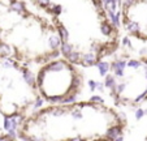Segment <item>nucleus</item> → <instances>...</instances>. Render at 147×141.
<instances>
[{
	"label": "nucleus",
	"mask_w": 147,
	"mask_h": 141,
	"mask_svg": "<svg viewBox=\"0 0 147 141\" xmlns=\"http://www.w3.org/2000/svg\"><path fill=\"white\" fill-rule=\"evenodd\" d=\"M60 35V55L78 67H95L119 48L120 31L103 0H31Z\"/></svg>",
	"instance_id": "1"
},
{
	"label": "nucleus",
	"mask_w": 147,
	"mask_h": 141,
	"mask_svg": "<svg viewBox=\"0 0 147 141\" xmlns=\"http://www.w3.org/2000/svg\"><path fill=\"white\" fill-rule=\"evenodd\" d=\"M126 118L98 101L52 103L24 119L18 136L26 141H113L122 137Z\"/></svg>",
	"instance_id": "2"
},
{
	"label": "nucleus",
	"mask_w": 147,
	"mask_h": 141,
	"mask_svg": "<svg viewBox=\"0 0 147 141\" xmlns=\"http://www.w3.org/2000/svg\"><path fill=\"white\" fill-rule=\"evenodd\" d=\"M0 52L25 64H42L60 55V35L24 0H0Z\"/></svg>",
	"instance_id": "3"
},
{
	"label": "nucleus",
	"mask_w": 147,
	"mask_h": 141,
	"mask_svg": "<svg viewBox=\"0 0 147 141\" xmlns=\"http://www.w3.org/2000/svg\"><path fill=\"white\" fill-rule=\"evenodd\" d=\"M35 75L28 64L0 52V114L25 116L39 102Z\"/></svg>",
	"instance_id": "4"
},
{
	"label": "nucleus",
	"mask_w": 147,
	"mask_h": 141,
	"mask_svg": "<svg viewBox=\"0 0 147 141\" xmlns=\"http://www.w3.org/2000/svg\"><path fill=\"white\" fill-rule=\"evenodd\" d=\"M38 93L51 103H65L76 99L85 84L78 65L65 58H53L42 63L35 75Z\"/></svg>",
	"instance_id": "5"
},
{
	"label": "nucleus",
	"mask_w": 147,
	"mask_h": 141,
	"mask_svg": "<svg viewBox=\"0 0 147 141\" xmlns=\"http://www.w3.org/2000/svg\"><path fill=\"white\" fill-rule=\"evenodd\" d=\"M104 84L116 105L139 106L147 101V59L119 58L113 60Z\"/></svg>",
	"instance_id": "6"
},
{
	"label": "nucleus",
	"mask_w": 147,
	"mask_h": 141,
	"mask_svg": "<svg viewBox=\"0 0 147 141\" xmlns=\"http://www.w3.org/2000/svg\"><path fill=\"white\" fill-rule=\"evenodd\" d=\"M121 22L126 33L147 41V0H124Z\"/></svg>",
	"instance_id": "7"
}]
</instances>
